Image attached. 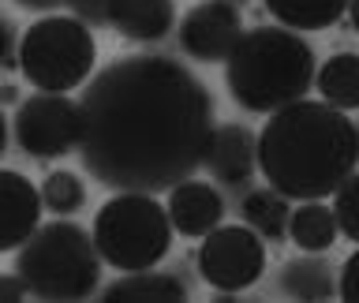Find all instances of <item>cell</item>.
Wrapping results in <instances>:
<instances>
[{"label": "cell", "instance_id": "cell-26", "mask_svg": "<svg viewBox=\"0 0 359 303\" xmlns=\"http://www.w3.org/2000/svg\"><path fill=\"white\" fill-rule=\"evenodd\" d=\"M22 11H38V15H53L56 8H67L72 0H15Z\"/></svg>", "mask_w": 359, "mask_h": 303}, {"label": "cell", "instance_id": "cell-5", "mask_svg": "<svg viewBox=\"0 0 359 303\" xmlns=\"http://www.w3.org/2000/svg\"><path fill=\"white\" fill-rule=\"evenodd\" d=\"M172 217L146 191H116L94 213V243L105 266L120 274L154 269L172 247Z\"/></svg>", "mask_w": 359, "mask_h": 303}, {"label": "cell", "instance_id": "cell-27", "mask_svg": "<svg viewBox=\"0 0 359 303\" xmlns=\"http://www.w3.org/2000/svg\"><path fill=\"white\" fill-rule=\"evenodd\" d=\"M0 101H4V105H19V90L8 83L4 90H0Z\"/></svg>", "mask_w": 359, "mask_h": 303}, {"label": "cell", "instance_id": "cell-6", "mask_svg": "<svg viewBox=\"0 0 359 303\" xmlns=\"http://www.w3.org/2000/svg\"><path fill=\"white\" fill-rule=\"evenodd\" d=\"M97 41L94 27H86L75 15H41L22 30V56L19 72L30 79L34 90L45 94H67L79 90L86 79H94Z\"/></svg>", "mask_w": 359, "mask_h": 303}, {"label": "cell", "instance_id": "cell-13", "mask_svg": "<svg viewBox=\"0 0 359 303\" xmlns=\"http://www.w3.org/2000/svg\"><path fill=\"white\" fill-rule=\"evenodd\" d=\"M109 27L128 41H161L176 27V4L172 0H112Z\"/></svg>", "mask_w": 359, "mask_h": 303}, {"label": "cell", "instance_id": "cell-16", "mask_svg": "<svg viewBox=\"0 0 359 303\" xmlns=\"http://www.w3.org/2000/svg\"><path fill=\"white\" fill-rule=\"evenodd\" d=\"M341 236V224H337V213L333 206H325L322 198H311V202H299V210H292V221H288V240L299 247V251H330Z\"/></svg>", "mask_w": 359, "mask_h": 303}, {"label": "cell", "instance_id": "cell-15", "mask_svg": "<svg viewBox=\"0 0 359 303\" xmlns=\"http://www.w3.org/2000/svg\"><path fill=\"white\" fill-rule=\"evenodd\" d=\"M277 292L288 299H333L337 296V277L330 262L314 251H303L288 258L277 274Z\"/></svg>", "mask_w": 359, "mask_h": 303}, {"label": "cell", "instance_id": "cell-25", "mask_svg": "<svg viewBox=\"0 0 359 303\" xmlns=\"http://www.w3.org/2000/svg\"><path fill=\"white\" fill-rule=\"evenodd\" d=\"M27 296H34V292H30V285H27V281H22V277L15 274V269H11V274H4V277H0V299H4V303L27 299Z\"/></svg>", "mask_w": 359, "mask_h": 303}, {"label": "cell", "instance_id": "cell-29", "mask_svg": "<svg viewBox=\"0 0 359 303\" xmlns=\"http://www.w3.org/2000/svg\"><path fill=\"white\" fill-rule=\"evenodd\" d=\"M232 4H243V0H232Z\"/></svg>", "mask_w": 359, "mask_h": 303}, {"label": "cell", "instance_id": "cell-21", "mask_svg": "<svg viewBox=\"0 0 359 303\" xmlns=\"http://www.w3.org/2000/svg\"><path fill=\"white\" fill-rule=\"evenodd\" d=\"M333 213H337V224H341L344 240L359 243V173H352L341 187H337Z\"/></svg>", "mask_w": 359, "mask_h": 303}, {"label": "cell", "instance_id": "cell-8", "mask_svg": "<svg viewBox=\"0 0 359 303\" xmlns=\"http://www.w3.org/2000/svg\"><path fill=\"white\" fill-rule=\"evenodd\" d=\"M266 274V240L251 224H217L202 236L198 247V277L213 292H247Z\"/></svg>", "mask_w": 359, "mask_h": 303}, {"label": "cell", "instance_id": "cell-24", "mask_svg": "<svg viewBox=\"0 0 359 303\" xmlns=\"http://www.w3.org/2000/svg\"><path fill=\"white\" fill-rule=\"evenodd\" d=\"M19 56H22V38H19V27L11 19H4V64L8 72H15L19 67Z\"/></svg>", "mask_w": 359, "mask_h": 303}, {"label": "cell", "instance_id": "cell-22", "mask_svg": "<svg viewBox=\"0 0 359 303\" xmlns=\"http://www.w3.org/2000/svg\"><path fill=\"white\" fill-rule=\"evenodd\" d=\"M337 296H341L344 303H359V243L355 251L344 258L341 266V277H337Z\"/></svg>", "mask_w": 359, "mask_h": 303}, {"label": "cell", "instance_id": "cell-12", "mask_svg": "<svg viewBox=\"0 0 359 303\" xmlns=\"http://www.w3.org/2000/svg\"><path fill=\"white\" fill-rule=\"evenodd\" d=\"M168 217L172 229L187 240H202L224 221V198L221 191L206 184V180H184L168 191Z\"/></svg>", "mask_w": 359, "mask_h": 303}, {"label": "cell", "instance_id": "cell-7", "mask_svg": "<svg viewBox=\"0 0 359 303\" xmlns=\"http://www.w3.org/2000/svg\"><path fill=\"white\" fill-rule=\"evenodd\" d=\"M11 142L27 157L53 161L79 150L83 142V105L67 94H38L22 97L11 116Z\"/></svg>", "mask_w": 359, "mask_h": 303}, {"label": "cell", "instance_id": "cell-28", "mask_svg": "<svg viewBox=\"0 0 359 303\" xmlns=\"http://www.w3.org/2000/svg\"><path fill=\"white\" fill-rule=\"evenodd\" d=\"M348 22H352V30L359 34V0H352V4H348Z\"/></svg>", "mask_w": 359, "mask_h": 303}, {"label": "cell", "instance_id": "cell-19", "mask_svg": "<svg viewBox=\"0 0 359 303\" xmlns=\"http://www.w3.org/2000/svg\"><path fill=\"white\" fill-rule=\"evenodd\" d=\"M266 11L288 30H330L341 15H348L352 0H262Z\"/></svg>", "mask_w": 359, "mask_h": 303}, {"label": "cell", "instance_id": "cell-3", "mask_svg": "<svg viewBox=\"0 0 359 303\" xmlns=\"http://www.w3.org/2000/svg\"><path fill=\"white\" fill-rule=\"evenodd\" d=\"M318 64L314 49L288 27H255L224 60V86L229 97L247 112H273L296 105L314 86Z\"/></svg>", "mask_w": 359, "mask_h": 303}, {"label": "cell", "instance_id": "cell-18", "mask_svg": "<svg viewBox=\"0 0 359 303\" xmlns=\"http://www.w3.org/2000/svg\"><path fill=\"white\" fill-rule=\"evenodd\" d=\"M314 90L333 109H359V53H333L314 75Z\"/></svg>", "mask_w": 359, "mask_h": 303}, {"label": "cell", "instance_id": "cell-23", "mask_svg": "<svg viewBox=\"0 0 359 303\" xmlns=\"http://www.w3.org/2000/svg\"><path fill=\"white\" fill-rule=\"evenodd\" d=\"M72 15L83 19L86 27H109V8L112 0H72Z\"/></svg>", "mask_w": 359, "mask_h": 303}, {"label": "cell", "instance_id": "cell-14", "mask_svg": "<svg viewBox=\"0 0 359 303\" xmlns=\"http://www.w3.org/2000/svg\"><path fill=\"white\" fill-rule=\"evenodd\" d=\"M187 285L176 274H157V269H135L116 277L101 288V303H184Z\"/></svg>", "mask_w": 359, "mask_h": 303}, {"label": "cell", "instance_id": "cell-20", "mask_svg": "<svg viewBox=\"0 0 359 303\" xmlns=\"http://www.w3.org/2000/svg\"><path fill=\"white\" fill-rule=\"evenodd\" d=\"M41 198H45V210H53L56 217H72L86 206V184L79 180V173H49L41 180Z\"/></svg>", "mask_w": 359, "mask_h": 303}, {"label": "cell", "instance_id": "cell-17", "mask_svg": "<svg viewBox=\"0 0 359 303\" xmlns=\"http://www.w3.org/2000/svg\"><path fill=\"white\" fill-rule=\"evenodd\" d=\"M243 221L269 243L288 240V221H292V198H285L277 187H255L243 195Z\"/></svg>", "mask_w": 359, "mask_h": 303}, {"label": "cell", "instance_id": "cell-11", "mask_svg": "<svg viewBox=\"0 0 359 303\" xmlns=\"http://www.w3.org/2000/svg\"><path fill=\"white\" fill-rule=\"evenodd\" d=\"M210 176L224 187H240L258 173V135L247 123H217L206 154Z\"/></svg>", "mask_w": 359, "mask_h": 303}, {"label": "cell", "instance_id": "cell-2", "mask_svg": "<svg viewBox=\"0 0 359 303\" xmlns=\"http://www.w3.org/2000/svg\"><path fill=\"white\" fill-rule=\"evenodd\" d=\"M359 165V123L330 101H296L258 131V173L292 202L330 198Z\"/></svg>", "mask_w": 359, "mask_h": 303}, {"label": "cell", "instance_id": "cell-1", "mask_svg": "<svg viewBox=\"0 0 359 303\" xmlns=\"http://www.w3.org/2000/svg\"><path fill=\"white\" fill-rule=\"evenodd\" d=\"M79 161L109 191L161 195L206 165L213 97L172 56H120L86 83Z\"/></svg>", "mask_w": 359, "mask_h": 303}, {"label": "cell", "instance_id": "cell-10", "mask_svg": "<svg viewBox=\"0 0 359 303\" xmlns=\"http://www.w3.org/2000/svg\"><path fill=\"white\" fill-rule=\"evenodd\" d=\"M41 187L15 168H0V251H19L41 229Z\"/></svg>", "mask_w": 359, "mask_h": 303}, {"label": "cell", "instance_id": "cell-4", "mask_svg": "<svg viewBox=\"0 0 359 303\" xmlns=\"http://www.w3.org/2000/svg\"><path fill=\"white\" fill-rule=\"evenodd\" d=\"M101 266L105 258L94 243V232L64 217L41 224L19 251H11V269L30 285L34 299H94L101 288Z\"/></svg>", "mask_w": 359, "mask_h": 303}, {"label": "cell", "instance_id": "cell-9", "mask_svg": "<svg viewBox=\"0 0 359 303\" xmlns=\"http://www.w3.org/2000/svg\"><path fill=\"white\" fill-rule=\"evenodd\" d=\"M243 11L232 0H198L180 19V49L198 64H224L243 38Z\"/></svg>", "mask_w": 359, "mask_h": 303}]
</instances>
